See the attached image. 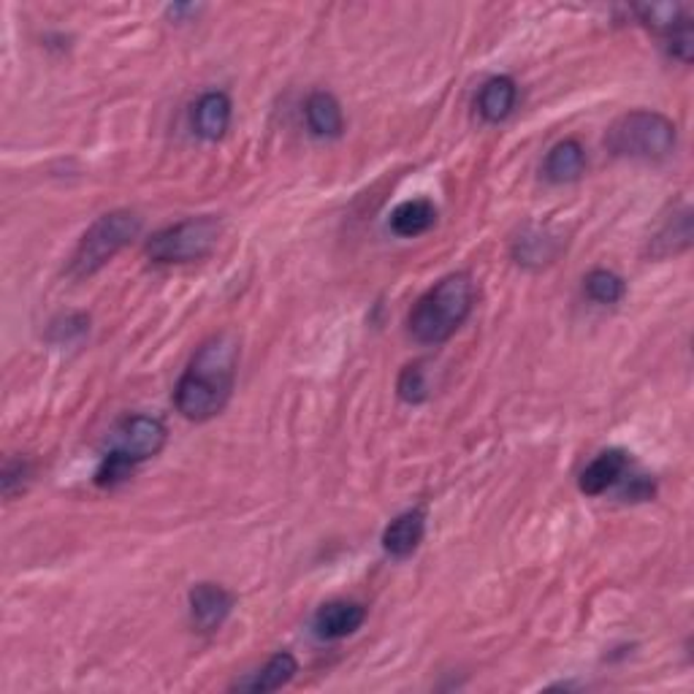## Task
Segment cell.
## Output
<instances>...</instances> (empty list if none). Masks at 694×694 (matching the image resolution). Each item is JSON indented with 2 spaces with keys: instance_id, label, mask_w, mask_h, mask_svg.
<instances>
[{
  "instance_id": "obj_18",
  "label": "cell",
  "mask_w": 694,
  "mask_h": 694,
  "mask_svg": "<svg viewBox=\"0 0 694 694\" xmlns=\"http://www.w3.org/2000/svg\"><path fill=\"white\" fill-rule=\"evenodd\" d=\"M583 291L597 304H618L624 299L626 285L616 272H607V269H594L583 280Z\"/></svg>"
},
{
  "instance_id": "obj_16",
  "label": "cell",
  "mask_w": 694,
  "mask_h": 694,
  "mask_svg": "<svg viewBox=\"0 0 694 694\" xmlns=\"http://www.w3.org/2000/svg\"><path fill=\"white\" fill-rule=\"evenodd\" d=\"M515 98H519V88L510 77H494L483 84L481 95H477V112L486 122H502L513 114Z\"/></svg>"
},
{
  "instance_id": "obj_15",
  "label": "cell",
  "mask_w": 694,
  "mask_h": 694,
  "mask_svg": "<svg viewBox=\"0 0 694 694\" xmlns=\"http://www.w3.org/2000/svg\"><path fill=\"white\" fill-rule=\"evenodd\" d=\"M692 244V209L684 207L681 212L671 214L662 225L660 233L651 239L648 253L654 258H667V255H678L684 250H690Z\"/></svg>"
},
{
  "instance_id": "obj_12",
  "label": "cell",
  "mask_w": 694,
  "mask_h": 694,
  "mask_svg": "<svg viewBox=\"0 0 694 694\" xmlns=\"http://www.w3.org/2000/svg\"><path fill=\"white\" fill-rule=\"evenodd\" d=\"M231 98L225 93H207L193 109V128L201 139L220 141L231 125Z\"/></svg>"
},
{
  "instance_id": "obj_1",
  "label": "cell",
  "mask_w": 694,
  "mask_h": 694,
  "mask_svg": "<svg viewBox=\"0 0 694 694\" xmlns=\"http://www.w3.org/2000/svg\"><path fill=\"white\" fill-rule=\"evenodd\" d=\"M239 364V342L231 331L209 336L193 355L174 389V404L182 418L204 423L229 404Z\"/></svg>"
},
{
  "instance_id": "obj_17",
  "label": "cell",
  "mask_w": 694,
  "mask_h": 694,
  "mask_svg": "<svg viewBox=\"0 0 694 694\" xmlns=\"http://www.w3.org/2000/svg\"><path fill=\"white\" fill-rule=\"evenodd\" d=\"M434 220H437V209H434V204L429 199H410V201H402L394 212H391V231L396 233V237H404V239H413V237H421V233H426L429 229L434 225Z\"/></svg>"
},
{
  "instance_id": "obj_7",
  "label": "cell",
  "mask_w": 694,
  "mask_h": 694,
  "mask_svg": "<svg viewBox=\"0 0 694 694\" xmlns=\"http://www.w3.org/2000/svg\"><path fill=\"white\" fill-rule=\"evenodd\" d=\"M190 618L199 632H214L233 611V597L218 583H199L190 589Z\"/></svg>"
},
{
  "instance_id": "obj_6",
  "label": "cell",
  "mask_w": 694,
  "mask_h": 694,
  "mask_svg": "<svg viewBox=\"0 0 694 694\" xmlns=\"http://www.w3.org/2000/svg\"><path fill=\"white\" fill-rule=\"evenodd\" d=\"M165 437H169V432H165V426L158 418L128 415L112 432V447H109L107 456L137 466L147 462V459L158 456L163 451Z\"/></svg>"
},
{
  "instance_id": "obj_3",
  "label": "cell",
  "mask_w": 694,
  "mask_h": 694,
  "mask_svg": "<svg viewBox=\"0 0 694 694\" xmlns=\"http://www.w3.org/2000/svg\"><path fill=\"white\" fill-rule=\"evenodd\" d=\"M675 141L678 133L673 120L646 109L618 117L605 133L607 152L630 161H665L667 155H673Z\"/></svg>"
},
{
  "instance_id": "obj_20",
  "label": "cell",
  "mask_w": 694,
  "mask_h": 694,
  "mask_svg": "<svg viewBox=\"0 0 694 694\" xmlns=\"http://www.w3.org/2000/svg\"><path fill=\"white\" fill-rule=\"evenodd\" d=\"M396 391L408 404H421L423 399L429 396V383H426V372H423V366L421 364L404 366L402 374H399Z\"/></svg>"
},
{
  "instance_id": "obj_4",
  "label": "cell",
  "mask_w": 694,
  "mask_h": 694,
  "mask_svg": "<svg viewBox=\"0 0 694 694\" xmlns=\"http://www.w3.org/2000/svg\"><path fill=\"white\" fill-rule=\"evenodd\" d=\"M139 231L141 218L139 214L128 212V209H117V212L98 218L82 237V242H79L77 253L71 255L69 274L77 280L95 274L98 269L107 266L122 248H128V244L139 237Z\"/></svg>"
},
{
  "instance_id": "obj_8",
  "label": "cell",
  "mask_w": 694,
  "mask_h": 694,
  "mask_svg": "<svg viewBox=\"0 0 694 694\" xmlns=\"http://www.w3.org/2000/svg\"><path fill=\"white\" fill-rule=\"evenodd\" d=\"M366 622V607L361 602L334 600L325 602L321 611L315 613V635L323 641H342V637L359 632Z\"/></svg>"
},
{
  "instance_id": "obj_19",
  "label": "cell",
  "mask_w": 694,
  "mask_h": 694,
  "mask_svg": "<svg viewBox=\"0 0 694 694\" xmlns=\"http://www.w3.org/2000/svg\"><path fill=\"white\" fill-rule=\"evenodd\" d=\"M635 14L641 17L643 24L654 30H665L671 33L678 24L690 22V14H686L684 6H673V3H651V6H635Z\"/></svg>"
},
{
  "instance_id": "obj_2",
  "label": "cell",
  "mask_w": 694,
  "mask_h": 694,
  "mask_svg": "<svg viewBox=\"0 0 694 694\" xmlns=\"http://www.w3.org/2000/svg\"><path fill=\"white\" fill-rule=\"evenodd\" d=\"M475 306V282L466 272L442 278L410 312V334L421 345H442L462 329Z\"/></svg>"
},
{
  "instance_id": "obj_13",
  "label": "cell",
  "mask_w": 694,
  "mask_h": 694,
  "mask_svg": "<svg viewBox=\"0 0 694 694\" xmlns=\"http://www.w3.org/2000/svg\"><path fill=\"white\" fill-rule=\"evenodd\" d=\"M583 169H586V152L575 139H564L556 147H551L543 163L545 180L556 182V185L575 182L583 174Z\"/></svg>"
},
{
  "instance_id": "obj_21",
  "label": "cell",
  "mask_w": 694,
  "mask_h": 694,
  "mask_svg": "<svg viewBox=\"0 0 694 694\" xmlns=\"http://www.w3.org/2000/svg\"><path fill=\"white\" fill-rule=\"evenodd\" d=\"M667 36V52L673 54L675 60H681V63H692V52H694V33H692V20L678 24V28H673Z\"/></svg>"
},
{
  "instance_id": "obj_11",
  "label": "cell",
  "mask_w": 694,
  "mask_h": 694,
  "mask_svg": "<svg viewBox=\"0 0 694 694\" xmlns=\"http://www.w3.org/2000/svg\"><path fill=\"white\" fill-rule=\"evenodd\" d=\"M296 673H299L296 656L288 654V651H280V654H274L272 660H269L266 665L261 667V671L250 673L248 678L237 681V684H233L231 690L253 692V694L278 692V690H282V686L291 684V681L296 678Z\"/></svg>"
},
{
  "instance_id": "obj_14",
  "label": "cell",
  "mask_w": 694,
  "mask_h": 694,
  "mask_svg": "<svg viewBox=\"0 0 694 694\" xmlns=\"http://www.w3.org/2000/svg\"><path fill=\"white\" fill-rule=\"evenodd\" d=\"M304 117L310 131L318 139H336L342 137V128H345V117H342V107L331 93H312L306 98Z\"/></svg>"
},
{
  "instance_id": "obj_22",
  "label": "cell",
  "mask_w": 694,
  "mask_h": 694,
  "mask_svg": "<svg viewBox=\"0 0 694 694\" xmlns=\"http://www.w3.org/2000/svg\"><path fill=\"white\" fill-rule=\"evenodd\" d=\"M618 486H622V500L630 502H646L654 496V481L648 475H630L626 472Z\"/></svg>"
},
{
  "instance_id": "obj_5",
  "label": "cell",
  "mask_w": 694,
  "mask_h": 694,
  "mask_svg": "<svg viewBox=\"0 0 694 694\" xmlns=\"http://www.w3.org/2000/svg\"><path fill=\"white\" fill-rule=\"evenodd\" d=\"M220 231H223L220 229V220L212 218V214L182 220V223L152 233L144 253L155 263L204 261V258L212 255V250L218 248Z\"/></svg>"
},
{
  "instance_id": "obj_10",
  "label": "cell",
  "mask_w": 694,
  "mask_h": 694,
  "mask_svg": "<svg viewBox=\"0 0 694 694\" xmlns=\"http://www.w3.org/2000/svg\"><path fill=\"white\" fill-rule=\"evenodd\" d=\"M423 532H426V515H423V510H408V513L396 515L383 532L385 554L394 559L413 556L418 545H421Z\"/></svg>"
},
{
  "instance_id": "obj_23",
  "label": "cell",
  "mask_w": 694,
  "mask_h": 694,
  "mask_svg": "<svg viewBox=\"0 0 694 694\" xmlns=\"http://www.w3.org/2000/svg\"><path fill=\"white\" fill-rule=\"evenodd\" d=\"M24 477H28V464L24 462H14V464H6L3 470V477H0V483H3V494L6 496H14L17 486L22 489Z\"/></svg>"
},
{
  "instance_id": "obj_9",
  "label": "cell",
  "mask_w": 694,
  "mask_h": 694,
  "mask_svg": "<svg viewBox=\"0 0 694 694\" xmlns=\"http://www.w3.org/2000/svg\"><path fill=\"white\" fill-rule=\"evenodd\" d=\"M630 466H632V459L626 456L624 451H618V447L602 451L600 456L581 472L579 486L586 496H600V494H605L607 489L618 486V481H622L626 472H630Z\"/></svg>"
}]
</instances>
